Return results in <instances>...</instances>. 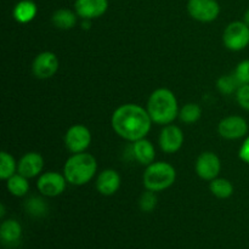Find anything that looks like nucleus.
I'll use <instances>...</instances> for the list:
<instances>
[{
	"label": "nucleus",
	"instance_id": "nucleus-1",
	"mask_svg": "<svg viewBox=\"0 0 249 249\" xmlns=\"http://www.w3.org/2000/svg\"><path fill=\"white\" fill-rule=\"evenodd\" d=\"M152 123L147 109L135 104L119 106L111 118L112 128L117 135L130 142L146 138Z\"/></svg>",
	"mask_w": 249,
	"mask_h": 249
},
{
	"label": "nucleus",
	"instance_id": "nucleus-2",
	"mask_svg": "<svg viewBox=\"0 0 249 249\" xmlns=\"http://www.w3.org/2000/svg\"><path fill=\"white\" fill-rule=\"evenodd\" d=\"M147 109L153 123L160 125L172 124L179 117V105L174 92L165 88H160L150 95Z\"/></svg>",
	"mask_w": 249,
	"mask_h": 249
},
{
	"label": "nucleus",
	"instance_id": "nucleus-3",
	"mask_svg": "<svg viewBox=\"0 0 249 249\" xmlns=\"http://www.w3.org/2000/svg\"><path fill=\"white\" fill-rule=\"evenodd\" d=\"M97 172V160L92 155L87 152L73 153L65 163L63 175L68 184L83 186L88 184Z\"/></svg>",
	"mask_w": 249,
	"mask_h": 249
},
{
	"label": "nucleus",
	"instance_id": "nucleus-4",
	"mask_svg": "<svg viewBox=\"0 0 249 249\" xmlns=\"http://www.w3.org/2000/svg\"><path fill=\"white\" fill-rule=\"evenodd\" d=\"M177 180V170L170 163L153 162L143 172L142 181L146 190L160 192L169 189Z\"/></svg>",
	"mask_w": 249,
	"mask_h": 249
},
{
	"label": "nucleus",
	"instance_id": "nucleus-5",
	"mask_svg": "<svg viewBox=\"0 0 249 249\" xmlns=\"http://www.w3.org/2000/svg\"><path fill=\"white\" fill-rule=\"evenodd\" d=\"M223 41L229 50H243L249 45V26L243 21L231 22L224 31Z\"/></svg>",
	"mask_w": 249,
	"mask_h": 249
},
{
	"label": "nucleus",
	"instance_id": "nucleus-6",
	"mask_svg": "<svg viewBox=\"0 0 249 249\" xmlns=\"http://www.w3.org/2000/svg\"><path fill=\"white\" fill-rule=\"evenodd\" d=\"M91 143V133L83 124H74L65 135V145L72 153H82L89 148Z\"/></svg>",
	"mask_w": 249,
	"mask_h": 249
},
{
	"label": "nucleus",
	"instance_id": "nucleus-7",
	"mask_svg": "<svg viewBox=\"0 0 249 249\" xmlns=\"http://www.w3.org/2000/svg\"><path fill=\"white\" fill-rule=\"evenodd\" d=\"M187 11L194 19L207 23L218 18L220 6L216 0H189Z\"/></svg>",
	"mask_w": 249,
	"mask_h": 249
},
{
	"label": "nucleus",
	"instance_id": "nucleus-8",
	"mask_svg": "<svg viewBox=\"0 0 249 249\" xmlns=\"http://www.w3.org/2000/svg\"><path fill=\"white\" fill-rule=\"evenodd\" d=\"M67 182L63 174L57 172H46L39 177L36 187L43 196L57 197L65 192Z\"/></svg>",
	"mask_w": 249,
	"mask_h": 249
},
{
	"label": "nucleus",
	"instance_id": "nucleus-9",
	"mask_svg": "<svg viewBox=\"0 0 249 249\" xmlns=\"http://www.w3.org/2000/svg\"><path fill=\"white\" fill-rule=\"evenodd\" d=\"M58 57L51 51H44L36 56L32 63V72L38 79H49L58 71Z\"/></svg>",
	"mask_w": 249,
	"mask_h": 249
},
{
	"label": "nucleus",
	"instance_id": "nucleus-10",
	"mask_svg": "<svg viewBox=\"0 0 249 249\" xmlns=\"http://www.w3.org/2000/svg\"><path fill=\"white\" fill-rule=\"evenodd\" d=\"M218 131L221 138L226 140H238L248 134V123L243 117L229 116L221 119Z\"/></svg>",
	"mask_w": 249,
	"mask_h": 249
},
{
	"label": "nucleus",
	"instance_id": "nucleus-11",
	"mask_svg": "<svg viewBox=\"0 0 249 249\" xmlns=\"http://www.w3.org/2000/svg\"><path fill=\"white\" fill-rule=\"evenodd\" d=\"M195 169H196L197 175L201 179L212 181L215 178H218L221 170L220 158L214 152H209V151L201 153L196 160Z\"/></svg>",
	"mask_w": 249,
	"mask_h": 249
},
{
	"label": "nucleus",
	"instance_id": "nucleus-12",
	"mask_svg": "<svg viewBox=\"0 0 249 249\" xmlns=\"http://www.w3.org/2000/svg\"><path fill=\"white\" fill-rule=\"evenodd\" d=\"M184 133L178 125L168 124L160 134V147L165 153H175L182 147Z\"/></svg>",
	"mask_w": 249,
	"mask_h": 249
},
{
	"label": "nucleus",
	"instance_id": "nucleus-13",
	"mask_svg": "<svg viewBox=\"0 0 249 249\" xmlns=\"http://www.w3.org/2000/svg\"><path fill=\"white\" fill-rule=\"evenodd\" d=\"M108 9V0H75L74 10L83 19L101 17Z\"/></svg>",
	"mask_w": 249,
	"mask_h": 249
},
{
	"label": "nucleus",
	"instance_id": "nucleus-14",
	"mask_svg": "<svg viewBox=\"0 0 249 249\" xmlns=\"http://www.w3.org/2000/svg\"><path fill=\"white\" fill-rule=\"evenodd\" d=\"M44 168V158L38 152H28L22 156L17 165V173L32 179L38 177Z\"/></svg>",
	"mask_w": 249,
	"mask_h": 249
},
{
	"label": "nucleus",
	"instance_id": "nucleus-15",
	"mask_svg": "<svg viewBox=\"0 0 249 249\" xmlns=\"http://www.w3.org/2000/svg\"><path fill=\"white\" fill-rule=\"evenodd\" d=\"M121 175L114 169H105L97 175L96 189L102 196H112L121 187Z\"/></svg>",
	"mask_w": 249,
	"mask_h": 249
},
{
	"label": "nucleus",
	"instance_id": "nucleus-16",
	"mask_svg": "<svg viewBox=\"0 0 249 249\" xmlns=\"http://www.w3.org/2000/svg\"><path fill=\"white\" fill-rule=\"evenodd\" d=\"M133 155L140 164L150 165L156 160V150L153 143L146 138L133 142Z\"/></svg>",
	"mask_w": 249,
	"mask_h": 249
},
{
	"label": "nucleus",
	"instance_id": "nucleus-17",
	"mask_svg": "<svg viewBox=\"0 0 249 249\" xmlns=\"http://www.w3.org/2000/svg\"><path fill=\"white\" fill-rule=\"evenodd\" d=\"M22 236V226L15 219H7L0 226V238L7 246H15L19 242Z\"/></svg>",
	"mask_w": 249,
	"mask_h": 249
},
{
	"label": "nucleus",
	"instance_id": "nucleus-18",
	"mask_svg": "<svg viewBox=\"0 0 249 249\" xmlns=\"http://www.w3.org/2000/svg\"><path fill=\"white\" fill-rule=\"evenodd\" d=\"M36 12H38V7L36 2L32 0H21L15 5L12 15H14L15 21L21 24H26L36 18Z\"/></svg>",
	"mask_w": 249,
	"mask_h": 249
},
{
	"label": "nucleus",
	"instance_id": "nucleus-19",
	"mask_svg": "<svg viewBox=\"0 0 249 249\" xmlns=\"http://www.w3.org/2000/svg\"><path fill=\"white\" fill-rule=\"evenodd\" d=\"M77 17V12H73L68 9H60L53 12L51 21L56 28L68 31V29H72L73 27H75L78 21Z\"/></svg>",
	"mask_w": 249,
	"mask_h": 249
},
{
	"label": "nucleus",
	"instance_id": "nucleus-20",
	"mask_svg": "<svg viewBox=\"0 0 249 249\" xmlns=\"http://www.w3.org/2000/svg\"><path fill=\"white\" fill-rule=\"evenodd\" d=\"M6 187L10 194L15 197H23L29 191L28 178L23 177L19 173L12 175L6 180Z\"/></svg>",
	"mask_w": 249,
	"mask_h": 249
},
{
	"label": "nucleus",
	"instance_id": "nucleus-21",
	"mask_svg": "<svg viewBox=\"0 0 249 249\" xmlns=\"http://www.w3.org/2000/svg\"><path fill=\"white\" fill-rule=\"evenodd\" d=\"M209 190L218 198L226 199L232 196L233 185L230 180L224 179V178H215L209 184Z\"/></svg>",
	"mask_w": 249,
	"mask_h": 249
},
{
	"label": "nucleus",
	"instance_id": "nucleus-22",
	"mask_svg": "<svg viewBox=\"0 0 249 249\" xmlns=\"http://www.w3.org/2000/svg\"><path fill=\"white\" fill-rule=\"evenodd\" d=\"M24 209L29 215L34 218H41L48 213V204L41 197L32 196L24 203Z\"/></svg>",
	"mask_w": 249,
	"mask_h": 249
},
{
	"label": "nucleus",
	"instance_id": "nucleus-23",
	"mask_svg": "<svg viewBox=\"0 0 249 249\" xmlns=\"http://www.w3.org/2000/svg\"><path fill=\"white\" fill-rule=\"evenodd\" d=\"M17 165L18 163H16L15 158L10 153L5 151L0 152V178L2 180H7L12 175L16 174Z\"/></svg>",
	"mask_w": 249,
	"mask_h": 249
},
{
	"label": "nucleus",
	"instance_id": "nucleus-24",
	"mask_svg": "<svg viewBox=\"0 0 249 249\" xmlns=\"http://www.w3.org/2000/svg\"><path fill=\"white\" fill-rule=\"evenodd\" d=\"M202 116V108L199 105L190 102L182 106L179 111V118L185 124H195Z\"/></svg>",
	"mask_w": 249,
	"mask_h": 249
},
{
	"label": "nucleus",
	"instance_id": "nucleus-25",
	"mask_svg": "<svg viewBox=\"0 0 249 249\" xmlns=\"http://www.w3.org/2000/svg\"><path fill=\"white\" fill-rule=\"evenodd\" d=\"M241 87L237 78L233 75H221L216 82V88L223 95H232Z\"/></svg>",
	"mask_w": 249,
	"mask_h": 249
},
{
	"label": "nucleus",
	"instance_id": "nucleus-26",
	"mask_svg": "<svg viewBox=\"0 0 249 249\" xmlns=\"http://www.w3.org/2000/svg\"><path fill=\"white\" fill-rule=\"evenodd\" d=\"M157 195L156 192L150 191V190H146L142 195L139 198V207H140L141 211L143 213H151V212L155 211V208L157 207Z\"/></svg>",
	"mask_w": 249,
	"mask_h": 249
},
{
	"label": "nucleus",
	"instance_id": "nucleus-27",
	"mask_svg": "<svg viewBox=\"0 0 249 249\" xmlns=\"http://www.w3.org/2000/svg\"><path fill=\"white\" fill-rule=\"evenodd\" d=\"M235 77L241 85L249 84V60L241 61L235 70Z\"/></svg>",
	"mask_w": 249,
	"mask_h": 249
},
{
	"label": "nucleus",
	"instance_id": "nucleus-28",
	"mask_svg": "<svg viewBox=\"0 0 249 249\" xmlns=\"http://www.w3.org/2000/svg\"><path fill=\"white\" fill-rule=\"evenodd\" d=\"M236 100L238 105L246 111H249V84H243L236 91Z\"/></svg>",
	"mask_w": 249,
	"mask_h": 249
},
{
	"label": "nucleus",
	"instance_id": "nucleus-29",
	"mask_svg": "<svg viewBox=\"0 0 249 249\" xmlns=\"http://www.w3.org/2000/svg\"><path fill=\"white\" fill-rule=\"evenodd\" d=\"M238 157L242 162L249 164V136L245 139L243 143L241 145L240 150H238Z\"/></svg>",
	"mask_w": 249,
	"mask_h": 249
},
{
	"label": "nucleus",
	"instance_id": "nucleus-30",
	"mask_svg": "<svg viewBox=\"0 0 249 249\" xmlns=\"http://www.w3.org/2000/svg\"><path fill=\"white\" fill-rule=\"evenodd\" d=\"M243 22H245L247 26H249V9L245 12V17H243Z\"/></svg>",
	"mask_w": 249,
	"mask_h": 249
},
{
	"label": "nucleus",
	"instance_id": "nucleus-31",
	"mask_svg": "<svg viewBox=\"0 0 249 249\" xmlns=\"http://www.w3.org/2000/svg\"><path fill=\"white\" fill-rule=\"evenodd\" d=\"M5 216V206L4 204H0V218H4Z\"/></svg>",
	"mask_w": 249,
	"mask_h": 249
}]
</instances>
